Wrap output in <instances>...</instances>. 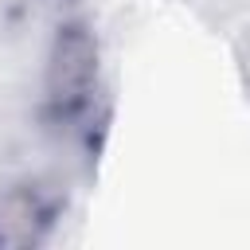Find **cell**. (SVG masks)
<instances>
[{"label": "cell", "instance_id": "cell-1", "mask_svg": "<svg viewBox=\"0 0 250 250\" xmlns=\"http://www.w3.org/2000/svg\"><path fill=\"white\" fill-rule=\"evenodd\" d=\"M102 39L86 16H66L51 31L43 59V121L59 137H90L94 121H102Z\"/></svg>", "mask_w": 250, "mask_h": 250}, {"label": "cell", "instance_id": "cell-2", "mask_svg": "<svg viewBox=\"0 0 250 250\" xmlns=\"http://www.w3.org/2000/svg\"><path fill=\"white\" fill-rule=\"evenodd\" d=\"M62 195L47 180H20L0 195V250H31L43 246L59 219H62Z\"/></svg>", "mask_w": 250, "mask_h": 250}]
</instances>
